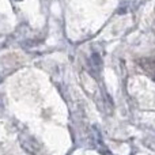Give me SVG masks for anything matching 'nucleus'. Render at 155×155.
<instances>
[{"label": "nucleus", "mask_w": 155, "mask_h": 155, "mask_svg": "<svg viewBox=\"0 0 155 155\" xmlns=\"http://www.w3.org/2000/svg\"><path fill=\"white\" fill-rule=\"evenodd\" d=\"M91 59H93V64H94V65H97V67H98V68H101L102 61H101V57H99L98 54H97V53H94Z\"/></svg>", "instance_id": "1"}]
</instances>
